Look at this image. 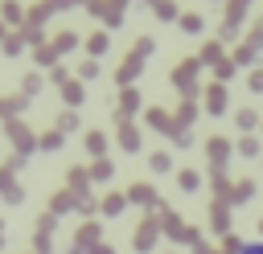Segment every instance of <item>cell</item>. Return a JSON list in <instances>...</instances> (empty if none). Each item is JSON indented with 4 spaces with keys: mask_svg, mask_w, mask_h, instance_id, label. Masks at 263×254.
Returning <instances> with one entry per match:
<instances>
[{
    "mask_svg": "<svg viewBox=\"0 0 263 254\" xmlns=\"http://www.w3.org/2000/svg\"><path fill=\"white\" fill-rule=\"evenodd\" d=\"M103 49H107V37L95 33V37H90V53H103Z\"/></svg>",
    "mask_w": 263,
    "mask_h": 254,
    "instance_id": "cell-1",
    "label": "cell"
},
{
    "mask_svg": "<svg viewBox=\"0 0 263 254\" xmlns=\"http://www.w3.org/2000/svg\"><path fill=\"white\" fill-rule=\"evenodd\" d=\"M238 254H263V242H247V246H242Z\"/></svg>",
    "mask_w": 263,
    "mask_h": 254,
    "instance_id": "cell-2",
    "label": "cell"
}]
</instances>
